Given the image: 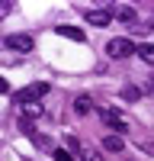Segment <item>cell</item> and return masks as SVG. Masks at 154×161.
<instances>
[{"label":"cell","instance_id":"9c48e42d","mask_svg":"<svg viewBox=\"0 0 154 161\" xmlns=\"http://www.w3.org/2000/svg\"><path fill=\"white\" fill-rule=\"evenodd\" d=\"M109 13H112V16H119L122 23H135V10H132V7H112Z\"/></svg>","mask_w":154,"mask_h":161},{"label":"cell","instance_id":"2e32d148","mask_svg":"<svg viewBox=\"0 0 154 161\" xmlns=\"http://www.w3.org/2000/svg\"><path fill=\"white\" fill-rule=\"evenodd\" d=\"M148 93H154V77H151V80H148Z\"/></svg>","mask_w":154,"mask_h":161},{"label":"cell","instance_id":"8992f818","mask_svg":"<svg viewBox=\"0 0 154 161\" xmlns=\"http://www.w3.org/2000/svg\"><path fill=\"white\" fill-rule=\"evenodd\" d=\"M55 32L58 36H64V39H74V42H84V29H77V26H55Z\"/></svg>","mask_w":154,"mask_h":161},{"label":"cell","instance_id":"7a4b0ae2","mask_svg":"<svg viewBox=\"0 0 154 161\" xmlns=\"http://www.w3.org/2000/svg\"><path fill=\"white\" fill-rule=\"evenodd\" d=\"M106 55H109V58H128V55H135V42H132V39H125V36L109 39Z\"/></svg>","mask_w":154,"mask_h":161},{"label":"cell","instance_id":"7c38bea8","mask_svg":"<svg viewBox=\"0 0 154 161\" xmlns=\"http://www.w3.org/2000/svg\"><path fill=\"white\" fill-rule=\"evenodd\" d=\"M74 113H80V116L90 113V97H77V100H74Z\"/></svg>","mask_w":154,"mask_h":161},{"label":"cell","instance_id":"5b68a950","mask_svg":"<svg viewBox=\"0 0 154 161\" xmlns=\"http://www.w3.org/2000/svg\"><path fill=\"white\" fill-rule=\"evenodd\" d=\"M87 23L90 26H109L112 23V13L109 10H87Z\"/></svg>","mask_w":154,"mask_h":161},{"label":"cell","instance_id":"52a82bcc","mask_svg":"<svg viewBox=\"0 0 154 161\" xmlns=\"http://www.w3.org/2000/svg\"><path fill=\"white\" fill-rule=\"evenodd\" d=\"M135 52H138V58L145 61V64H151V68H154V42H145V45H135Z\"/></svg>","mask_w":154,"mask_h":161},{"label":"cell","instance_id":"6da1fadb","mask_svg":"<svg viewBox=\"0 0 154 161\" xmlns=\"http://www.w3.org/2000/svg\"><path fill=\"white\" fill-rule=\"evenodd\" d=\"M48 90H51V84H45V80H35V84L23 87V90L16 93V103H19V106H23V103H38Z\"/></svg>","mask_w":154,"mask_h":161},{"label":"cell","instance_id":"ba28073f","mask_svg":"<svg viewBox=\"0 0 154 161\" xmlns=\"http://www.w3.org/2000/svg\"><path fill=\"white\" fill-rule=\"evenodd\" d=\"M42 113H45L42 103H23V119H29V123H32V119H38Z\"/></svg>","mask_w":154,"mask_h":161},{"label":"cell","instance_id":"4fadbf2b","mask_svg":"<svg viewBox=\"0 0 154 161\" xmlns=\"http://www.w3.org/2000/svg\"><path fill=\"white\" fill-rule=\"evenodd\" d=\"M51 158H55V161H77L68 148H51Z\"/></svg>","mask_w":154,"mask_h":161},{"label":"cell","instance_id":"9a60e30c","mask_svg":"<svg viewBox=\"0 0 154 161\" xmlns=\"http://www.w3.org/2000/svg\"><path fill=\"white\" fill-rule=\"evenodd\" d=\"M10 90V84H7V77H0V93H7Z\"/></svg>","mask_w":154,"mask_h":161},{"label":"cell","instance_id":"30bf717a","mask_svg":"<svg viewBox=\"0 0 154 161\" xmlns=\"http://www.w3.org/2000/svg\"><path fill=\"white\" fill-rule=\"evenodd\" d=\"M103 148H106V152H122L125 142H122V136H106V139H103Z\"/></svg>","mask_w":154,"mask_h":161},{"label":"cell","instance_id":"5bb4252c","mask_svg":"<svg viewBox=\"0 0 154 161\" xmlns=\"http://www.w3.org/2000/svg\"><path fill=\"white\" fill-rule=\"evenodd\" d=\"M80 161H103V158H100V152H93V148H84Z\"/></svg>","mask_w":154,"mask_h":161},{"label":"cell","instance_id":"8fae6325","mask_svg":"<svg viewBox=\"0 0 154 161\" xmlns=\"http://www.w3.org/2000/svg\"><path fill=\"white\" fill-rule=\"evenodd\" d=\"M119 93H122V100H128V103H135V100L141 97V90H138V87H132V84H125Z\"/></svg>","mask_w":154,"mask_h":161},{"label":"cell","instance_id":"3957f363","mask_svg":"<svg viewBox=\"0 0 154 161\" xmlns=\"http://www.w3.org/2000/svg\"><path fill=\"white\" fill-rule=\"evenodd\" d=\"M100 116H103V123H106L109 129H116V136H119V132H128V119H125V116H119L116 110H103Z\"/></svg>","mask_w":154,"mask_h":161},{"label":"cell","instance_id":"277c9868","mask_svg":"<svg viewBox=\"0 0 154 161\" xmlns=\"http://www.w3.org/2000/svg\"><path fill=\"white\" fill-rule=\"evenodd\" d=\"M32 36H26V32H16V36H7V48L10 52H32Z\"/></svg>","mask_w":154,"mask_h":161}]
</instances>
